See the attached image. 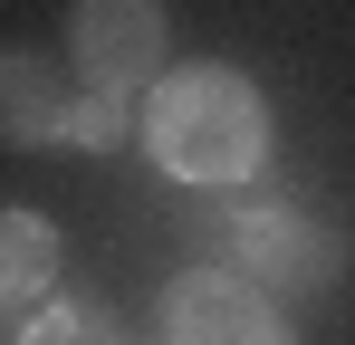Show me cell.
<instances>
[{
	"label": "cell",
	"instance_id": "obj_2",
	"mask_svg": "<svg viewBox=\"0 0 355 345\" xmlns=\"http://www.w3.org/2000/svg\"><path fill=\"white\" fill-rule=\"evenodd\" d=\"M221 240V259H231V278L250 288H279V297H327L336 269H346V240L327 221H307V211H231V221H211Z\"/></svg>",
	"mask_w": 355,
	"mask_h": 345
},
{
	"label": "cell",
	"instance_id": "obj_5",
	"mask_svg": "<svg viewBox=\"0 0 355 345\" xmlns=\"http://www.w3.org/2000/svg\"><path fill=\"white\" fill-rule=\"evenodd\" d=\"M67 77L29 48H0V144H58Z\"/></svg>",
	"mask_w": 355,
	"mask_h": 345
},
{
	"label": "cell",
	"instance_id": "obj_7",
	"mask_svg": "<svg viewBox=\"0 0 355 345\" xmlns=\"http://www.w3.org/2000/svg\"><path fill=\"white\" fill-rule=\"evenodd\" d=\"M19 345H125V326L106 307H87V297H49V307L19 326Z\"/></svg>",
	"mask_w": 355,
	"mask_h": 345
},
{
	"label": "cell",
	"instance_id": "obj_4",
	"mask_svg": "<svg viewBox=\"0 0 355 345\" xmlns=\"http://www.w3.org/2000/svg\"><path fill=\"white\" fill-rule=\"evenodd\" d=\"M164 345H297L269 307V288L231 278V269H192L164 288Z\"/></svg>",
	"mask_w": 355,
	"mask_h": 345
},
{
	"label": "cell",
	"instance_id": "obj_1",
	"mask_svg": "<svg viewBox=\"0 0 355 345\" xmlns=\"http://www.w3.org/2000/svg\"><path fill=\"white\" fill-rule=\"evenodd\" d=\"M144 144H154V163L192 182V192H231L259 172L269 154V106H259V87L240 77V67H164L154 77V106H144Z\"/></svg>",
	"mask_w": 355,
	"mask_h": 345
},
{
	"label": "cell",
	"instance_id": "obj_6",
	"mask_svg": "<svg viewBox=\"0 0 355 345\" xmlns=\"http://www.w3.org/2000/svg\"><path fill=\"white\" fill-rule=\"evenodd\" d=\"M49 278H58V230L39 211H0V297L29 307V297H49Z\"/></svg>",
	"mask_w": 355,
	"mask_h": 345
},
{
	"label": "cell",
	"instance_id": "obj_3",
	"mask_svg": "<svg viewBox=\"0 0 355 345\" xmlns=\"http://www.w3.org/2000/svg\"><path fill=\"white\" fill-rule=\"evenodd\" d=\"M67 48H77V87H87V96H116V106H135V96L164 77L173 19H164V0H77Z\"/></svg>",
	"mask_w": 355,
	"mask_h": 345
}]
</instances>
